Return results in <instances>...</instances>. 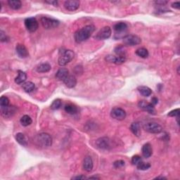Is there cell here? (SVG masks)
Segmentation results:
<instances>
[{
	"instance_id": "cell-1",
	"label": "cell",
	"mask_w": 180,
	"mask_h": 180,
	"mask_svg": "<svg viewBox=\"0 0 180 180\" xmlns=\"http://www.w3.org/2000/svg\"><path fill=\"white\" fill-rule=\"evenodd\" d=\"M95 30V27L93 25H88L77 30L74 34V39L77 43H81L90 38Z\"/></svg>"
},
{
	"instance_id": "cell-2",
	"label": "cell",
	"mask_w": 180,
	"mask_h": 180,
	"mask_svg": "<svg viewBox=\"0 0 180 180\" xmlns=\"http://www.w3.org/2000/svg\"><path fill=\"white\" fill-rule=\"evenodd\" d=\"M35 142L37 146L41 148H48L52 145V138L49 134L41 133L36 136Z\"/></svg>"
},
{
	"instance_id": "cell-3",
	"label": "cell",
	"mask_w": 180,
	"mask_h": 180,
	"mask_svg": "<svg viewBox=\"0 0 180 180\" xmlns=\"http://www.w3.org/2000/svg\"><path fill=\"white\" fill-rule=\"evenodd\" d=\"M75 56V53L71 50H65L59 56L58 63V65L61 66H64L68 64V63L73 59Z\"/></svg>"
},
{
	"instance_id": "cell-4",
	"label": "cell",
	"mask_w": 180,
	"mask_h": 180,
	"mask_svg": "<svg viewBox=\"0 0 180 180\" xmlns=\"http://www.w3.org/2000/svg\"><path fill=\"white\" fill-rule=\"evenodd\" d=\"M40 22H41L43 28L47 30L55 28L59 25V21L58 20L46 16L42 17L40 19Z\"/></svg>"
},
{
	"instance_id": "cell-5",
	"label": "cell",
	"mask_w": 180,
	"mask_h": 180,
	"mask_svg": "<svg viewBox=\"0 0 180 180\" xmlns=\"http://www.w3.org/2000/svg\"><path fill=\"white\" fill-rule=\"evenodd\" d=\"M123 44L125 46H136L138 45L141 42V39L140 37H139L136 35H128L123 37Z\"/></svg>"
},
{
	"instance_id": "cell-6",
	"label": "cell",
	"mask_w": 180,
	"mask_h": 180,
	"mask_svg": "<svg viewBox=\"0 0 180 180\" xmlns=\"http://www.w3.org/2000/svg\"><path fill=\"white\" fill-rule=\"evenodd\" d=\"M143 127L145 131L151 134H159L163 131L162 126L156 122H147Z\"/></svg>"
},
{
	"instance_id": "cell-7",
	"label": "cell",
	"mask_w": 180,
	"mask_h": 180,
	"mask_svg": "<svg viewBox=\"0 0 180 180\" xmlns=\"http://www.w3.org/2000/svg\"><path fill=\"white\" fill-rule=\"evenodd\" d=\"M112 30L109 26H105L99 30L96 35L95 38L98 40H104L108 39L111 36Z\"/></svg>"
},
{
	"instance_id": "cell-8",
	"label": "cell",
	"mask_w": 180,
	"mask_h": 180,
	"mask_svg": "<svg viewBox=\"0 0 180 180\" xmlns=\"http://www.w3.org/2000/svg\"><path fill=\"white\" fill-rule=\"evenodd\" d=\"M25 25L27 30L30 33L35 32L39 27V23L35 18L30 17L25 20Z\"/></svg>"
},
{
	"instance_id": "cell-9",
	"label": "cell",
	"mask_w": 180,
	"mask_h": 180,
	"mask_svg": "<svg viewBox=\"0 0 180 180\" xmlns=\"http://www.w3.org/2000/svg\"><path fill=\"white\" fill-rule=\"evenodd\" d=\"M111 116L117 120H123L126 118V112L124 109L115 107L111 110Z\"/></svg>"
},
{
	"instance_id": "cell-10",
	"label": "cell",
	"mask_w": 180,
	"mask_h": 180,
	"mask_svg": "<svg viewBox=\"0 0 180 180\" xmlns=\"http://www.w3.org/2000/svg\"><path fill=\"white\" fill-rule=\"evenodd\" d=\"M106 61L109 63H113L117 65H120L125 62L126 56H115L113 55H108L106 56Z\"/></svg>"
},
{
	"instance_id": "cell-11",
	"label": "cell",
	"mask_w": 180,
	"mask_h": 180,
	"mask_svg": "<svg viewBox=\"0 0 180 180\" xmlns=\"http://www.w3.org/2000/svg\"><path fill=\"white\" fill-rule=\"evenodd\" d=\"M96 144L99 149L107 150L111 148V140L108 137H101L96 140Z\"/></svg>"
},
{
	"instance_id": "cell-12",
	"label": "cell",
	"mask_w": 180,
	"mask_h": 180,
	"mask_svg": "<svg viewBox=\"0 0 180 180\" xmlns=\"http://www.w3.org/2000/svg\"><path fill=\"white\" fill-rule=\"evenodd\" d=\"M138 106L140 108L146 111L151 114H155V110L154 106L151 103H148L146 101H140L139 102Z\"/></svg>"
},
{
	"instance_id": "cell-13",
	"label": "cell",
	"mask_w": 180,
	"mask_h": 180,
	"mask_svg": "<svg viewBox=\"0 0 180 180\" xmlns=\"http://www.w3.org/2000/svg\"><path fill=\"white\" fill-rule=\"evenodd\" d=\"M64 7L70 11V12H74L76 11L80 7V2L77 0H71V1H66L64 3Z\"/></svg>"
},
{
	"instance_id": "cell-14",
	"label": "cell",
	"mask_w": 180,
	"mask_h": 180,
	"mask_svg": "<svg viewBox=\"0 0 180 180\" xmlns=\"http://www.w3.org/2000/svg\"><path fill=\"white\" fill-rule=\"evenodd\" d=\"M16 108L13 106H9L4 108H1L2 115L4 118H10L12 117L16 112Z\"/></svg>"
},
{
	"instance_id": "cell-15",
	"label": "cell",
	"mask_w": 180,
	"mask_h": 180,
	"mask_svg": "<svg viewBox=\"0 0 180 180\" xmlns=\"http://www.w3.org/2000/svg\"><path fill=\"white\" fill-rule=\"evenodd\" d=\"M16 53H18V55L20 58H25L29 56L28 51L23 44H17L16 47Z\"/></svg>"
},
{
	"instance_id": "cell-16",
	"label": "cell",
	"mask_w": 180,
	"mask_h": 180,
	"mask_svg": "<svg viewBox=\"0 0 180 180\" xmlns=\"http://www.w3.org/2000/svg\"><path fill=\"white\" fill-rule=\"evenodd\" d=\"M141 152H142V155H143L145 158H149L151 157L153 154V149H152L151 145L149 143L145 144L144 146H142Z\"/></svg>"
},
{
	"instance_id": "cell-17",
	"label": "cell",
	"mask_w": 180,
	"mask_h": 180,
	"mask_svg": "<svg viewBox=\"0 0 180 180\" xmlns=\"http://www.w3.org/2000/svg\"><path fill=\"white\" fill-rule=\"evenodd\" d=\"M69 76L68 70L65 68H61L58 70L56 74V79H58L60 81H64L66 79V77Z\"/></svg>"
},
{
	"instance_id": "cell-18",
	"label": "cell",
	"mask_w": 180,
	"mask_h": 180,
	"mask_svg": "<svg viewBox=\"0 0 180 180\" xmlns=\"http://www.w3.org/2000/svg\"><path fill=\"white\" fill-rule=\"evenodd\" d=\"M94 167V164L92 158L90 156H87L85 158L83 161V169L87 172H91L92 170Z\"/></svg>"
},
{
	"instance_id": "cell-19",
	"label": "cell",
	"mask_w": 180,
	"mask_h": 180,
	"mask_svg": "<svg viewBox=\"0 0 180 180\" xmlns=\"http://www.w3.org/2000/svg\"><path fill=\"white\" fill-rule=\"evenodd\" d=\"M63 82L65 83L67 87L68 88H73L77 85V80L76 77L72 75H69V76L66 77V79L64 80Z\"/></svg>"
},
{
	"instance_id": "cell-20",
	"label": "cell",
	"mask_w": 180,
	"mask_h": 180,
	"mask_svg": "<svg viewBox=\"0 0 180 180\" xmlns=\"http://www.w3.org/2000/svg\"><path fill=\"white\" fill-rule=\"evenodd\" d=\"M113 29L116 33V35L118 33H122L123 32L125 33L127 30V25L124 22H119L113 26Z\"/></svg>"
},
{
	"instance_id": "cell-21",
	"label": "cell",
	"mask_w": 180,
	"mask_h": 180,
	"mask_svg": "<svg viewBox=\"0 0 180 180\" xmlns=\"http://www.w3.org/2000/svg\"><path fill=\"white\" fill-rule=\"evenodd\" d=\"M130 130L132 132L134 135L137 137H139L141 136V127L139 123L137 122H132L130 125Z\"/></svg>"
},
{
	"instance_id": "cell-22",
	"label": "cell",
	"mask_w": 180,
	"mask_h": 180,
	"mask_svg": "<svg viewBox=\"0 0 180 180\" xmlns=\"http://www.w3.org/2000/svg\"><path fill=\"white\" fill-rule=\"evenodd\" d=\"M16 140L23 146H27V145H28V139H27L25 134L23 133L19 132L16 134Z\"/></svg>"
},
{
	"instance_id": "cell-23",
	"label": "cell",
	"mask_w": 180,
	"mask_h": 180,
	"mask_svg": "<svg viewBox=\"0 0 180 180\" xmlns=\"http://www.w3.org/2000/svg\"><path fill=\"white\" fill-rule=\"evenodd\" d=\"M18 76L15 78V82L18 85H21L25 83V80L27 79V75L25 72L22 71H18Z\"/></svg>"
},
{
	"instance_id": "cell-24",
	"label": "cell",
	"mask_w": 180,
	"mask_h": 180,
	"mask_svg": "<svg viewBox=\"0 0 180 180\" xmlns=\"http://www.w3.org/2000/svg\"><path fill=\"white\" fill-rule=\"evenodd\" d=\"M137 90L142 96L148 97L152 94V90L146 86H139L137 87Z\"/></svg>"
},
{
	"instance_id": "cell-25",
	"label": "cell",
	"mask_w": 180,
	"mask_h": 180,
	"mask_svg": "<svg viewBox=\"0 0 180 180\" xmlns=\"http://www.w3.org/2000/svg\"><path fill=\"white\" fill-rule=\"evenodd\" d=\"M64 110H65V111L68 114H71V115H73V114H76L77 113V108L76 106H75V105L72 104H66L65 107H64Z\"/></svg>"
},
{
	"instance_id": "cell-26",
	"label": "cell",
	"mask_w": 180,
	"mask_h": 180,
	"mask_svg": "<svg viewBox=\"0 0 180 180\" xmlns=\"http://www.w3.org/2000/svg\"><path fill=\"white\" fill-rule=\"evenodd\" d=\"M52 67H51L50 64L48 63H41L37 67L36 71L38 72H49Z\"/></svg>"
},
{
	"instance_id": "cell-27",
	"label": "cell",
	"mask_w": 180,
	"mask_h": 180,
	"mask_svg": "<svg viewBox=\"0 0 180 180\" xmlns=\"http://www.w3.org/2000/svg\"><path fill=\"white\" fill-rule=\"evenodd\" d=\"M23 89L27 93H30L32 92H33L35 89V85L33 82H26L23 84Z\"/></svg>"
},
{
	"instance_id": "cell-28",
	"label": "cell",
	"mask_w": 180,
	"mask_h": 180,
	"mask_svg": "<svg viewBox=\"0 0 180 180\" xmlns=\"http://www.w3.org/2000/svg\"><path fill=\"white\" fill-rule=\"evenodd\" d=\"M8 4L13 10H18L22 7V3L19 0H9L8 1Z\"/></svg>"
},
{
	"instance_id": "cell-29",
	"label": "cell",
	"mask_w": 180,
	"mask_h": 180,
	"mask_svg": "<svg viewBox=\"0 0 180 180\" xmlns=\"http://www.w3.org/2000/svg\"><path fill=\"white\" fill-rule=\"evenodd\" d=\"M32 122H33V120H32L31 118L28 115H23V116L21 118V123L24 127L29 126L30 125L32 124Z\"/></svg>"
},
{
	"instance_id": "cell-30",
	"label": "cell",
	"mask_w": 180,
	"mask_h": 180,
	"mask_svg": "<svg viewBox=\"0 0 180 180\" xmlns=\"http://www.w3.org/2000/svg\"><path fill=\"white\" fill-rule=\"evenodd\" d=\"M136 54L139 56V57L146 58L149 56V52L145 48H139L136 51Z\"/></svg>"
},
{
	"instance_id": "cell-31",
	"label": "cell",
	"mask_w": 180,
	"mask_h": 180,
	"mask_svg": "<svg viewBox=\"0 0 180 180\" xmlns=\"http://www.w3.org/2000/svg\"><path fill=\"white\" fill-rule=\"evenodd\" d=\"M115 53L118 56H126V51L123 46H118L115 48Z\"/></svg>"
},
{
	"instance_id": "cell-32",
	"label": "cell",
	"mask_w": 180,
	"mask_h": 180,
	"mask_svg": "<svg viewBox=\"0 0 180 180\" xmlns=\"http://www.w3.org/2000/svg\"><path fill=\"white\" fill-rule=\"evenodd\" d=\"M138 170H147L148 169L151 168V164L149 163H144L143 161H141L140 163L136 165Z\"/></svg>"
},
{
	"instance_id": "cell-33",
	"label": "cell",
	"mask_w": 180,
	"mask_h": 180,
	"mask_svg": "<svg viewBox=\"0 0 180 180\" xmlns=\"http://www.w3.org/2000/svg\"><path fill=\"white\" fill-rule=\"evenodd\" d=\"M61 104H62V101H61V99H56L53 101V103L51 105L50 108L52 110H58V108H60V107L61 106Z\"/></svg>"
},
{
	"instance_id": "cell-34",
	"label": "cell",
	"mask_w": 180,
	"mask_h": 180,
	"mask_svg": "<svg viewBox=\"0 0 180 180\" xmlns=\"http://www.w3.org/2000/svg\"><path fill=\"white\" fill-rule=\"evenodd\" d=\"M0 106L1 108H4V107H7L9 106V99H8L7 96H2L0 98Z\"/></svg>"
},
{
	"instance_id": "cell-35",
	"label": "cell",
	"mask_w": 180,
	"mask_h": 180,
	"mask_svg": "<svg viewBox=\"0 0 180 180\" xmlns=\"http://www.w3.org/2000/svg\"><path fill=\"white\" fill-rule=\"evenodd\" d=\"M125 161L122 160H118L115 161V162L113 163V166L115 168H122L123 167V166H125Z\"/></svg>"
},
{
	"instance_id": "cell-36",
	"label": "cell",
	"mask_w": 180,
	"mask_h": 180,
	"mask_svg": "<svg viewBox=\"0 0 180 180\" xmlns=\"http://www.w3.org/2000/svg\"><path fill=\"white\" fill-rule=\"evenodd\" d=\"M141 160H142L141 158L138 155H134V156L132 158V163L133 165H137V164L140 163Z\"/></svg>"
},
{
	"instance_id": "cell-37",
	"label": "cell",
	"mask_w": 180,
	"mask_h": 180,
	"mask_svg": "<svg viewBox=\"0 0 180 180\" xmlns=\"http://www.w3.org/2000/svg\"><path fill=\"white\" fill-rule=\"evenodd\" d=\"M168 116H170V117L179 116V109L177 108V109L173 110V111H171L170 112H169V113L168 114Z\"/></svg>"
},
{
	"instance_id": "cell-38",
	"label": "cell",
	"mask_w": 180,
	"mask_h": 180,
	"mask_svg": "<svg viewBox=\"0 0 180 180\" xmlns=\"http://www.w3.org/2000/svg\"><path fill=\"white\" fill-rule=\"evenodd\" d=\"M0 39H1V41L2 42H7L8 40H9V38H8V37L6 35V34H5L2 30L0 31Z\"/></svg>"
},
{
	"instance_id": "cell-39",
	"label": "cell",
	"mask_w": 180,
	"mask_h": 180,
	"mask_svg": "<svg viewBox=\"0 0 180 180\" xmlns=\"http://www.w3.org/2000/svg\"><path fill=\"white\" fill-rule=\"evenodd\" d=\"M87 179V178L84 175H78L76 177H72L71 178V179Z\"/></svg>"
},
{
	"instance_id": "cell-40",
	"label": "cell",
	"mask_w": 180,
	"mask_h": 180,
	"mask_svg": "<svg viewBox=\"0 0 180 180\" xmlns=\"http://www.w3.org/2000/svg\"><path fill=\"white\" fill-rule=\"evenodd\" d=\"M172 7L173 8H174V9H179V8H180V3L179 2H174V3H173V4H172Z\"/></svg>"
},
{
	"instance_id": "cell-41",
	"label": "cell",
	"mask_w": 180,
	"mask_h": 180,
	"mask_svg": "<svg viewBox=\"0 0 180 180\" xmlns=\"http://www.w3.org/2000/svg\"><path fill=\"white\" fill-rule=\"evenodd\" d=\"M45 3L52 4L53 6H54V7H57L58 6V2H56V1H46V2H45Z\"/></svg>"
},
{
	"instance_id": "cell-42",
	"label": "cell",
	"mask_w": 180,
	"mask_h": 180,
	"mask_svg": "<svg viewBox=\"0 0 180 180\" xmlns=\"http://www.w3.org/2000/svg\"><path fill=\"white\" fill-rule=\"evenodd\" d=\"M168 3L167 1H156L155 2V4L158 5H160V6H164V5Z\"/></svg>"
},
{
	"instance_id": "cell-43",
	"label": "cell",
	"mask_w": 180,
	"mask_h": 180,
	"mask_svg": "<svg viewBox=\"0 0 180 180\" xmlns=\"http://www.w3.org/2000/svg\"><path fill=\"white\" fill-rule=\"evenodd\" d=\"M158 102V99L156 97H154L151 99V104L155 106V105H156Z\"/></svg>"
},
{
	"instance_id": "cell-44",
	"label": "cell",
	"mask_w": 180,
	"mask_h": 180,
	"mask_svg": "<svg viewBox=\"0 0 180 180\" xmlns=\"http://www.w3.org/2000/svg\"><path fill=\"white\" fill-rule=\"evenodd\" d=\"M88 179H99V177H89Z\"/></svg>"
},
{
	"instance_id": "cell-45",
	"label": "cell",
	"mask_w": 180,
	"mask_h": 180,
	"mask_svg": "<svg viewBox=\"0 0 180 180\" xmlns=\"http://www.w3.org/2000/svg\"><path fill=\"white\" fill-rule=\"evenodd\" d=\"M155 179H166V178H165V177H158Z\"/></svg>"
}]
</instances>
